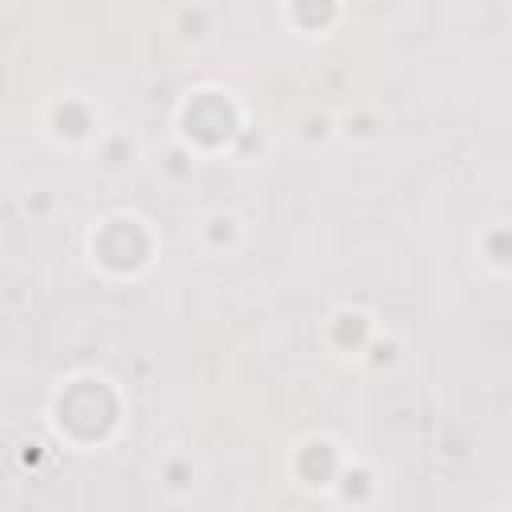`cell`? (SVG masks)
Wrapping results in <instances>:
<instances>
[{
    "label": "cell",
    "instance_id": "7a4b0ae2",
    "mask_svg": "<svg viewBox=\"0 0 512 512\" xmlns=\"http://www.w3.org/2000/svg\"><path fill=\"white\" fill-rule=\"evenodd\" d=\"M100 256L116 268H128L144 256V236L132 228V224H112L104 236H100Z\"/></svg>",
    "mask_w": 512,
    "mask_h": 512
},
{
    "label": "cell",
    "instance_id": "6da1fadb",
    "mask_svg": "<svg viewBox=\"0 0 512 512\" xmlns=\"http://www.w3.org/2000/svg\"><path fill=\"white\" fill-rule=\"evenodd\" d=\"M60 420L76 436H100L112 424V400H108V392L100 384H76L60 400Z\"/></svg>",
    "mask_w": 512,
    "mask_h": 512
}]
</instances>
